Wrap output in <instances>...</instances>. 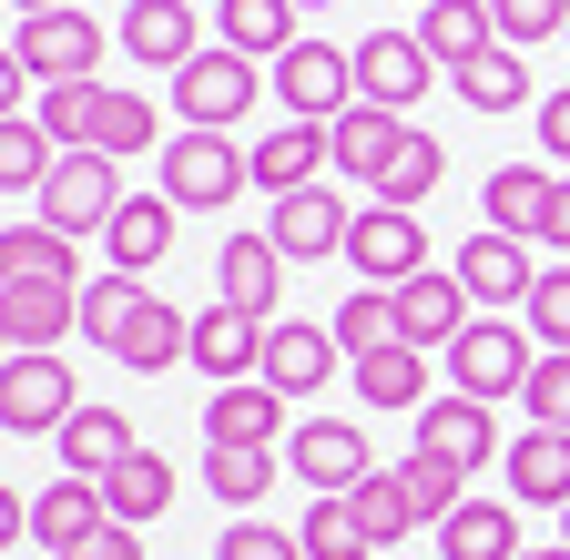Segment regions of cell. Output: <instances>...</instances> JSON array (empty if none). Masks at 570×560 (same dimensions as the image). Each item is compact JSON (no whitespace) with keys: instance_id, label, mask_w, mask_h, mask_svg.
Instances as JSON below:
<instances>
[{"instance_id":"cell-9","label":"cell","mask_w":570,"mask_h":560,"mask_svg":"<svg viewBox=\"0 0 570 560\" xmlns=\"http://www.w3.org/2000/svg\"><path fill=\"white\" fill-rule=\"evenodd\" d=\"M346 265L367 275V286H407V275H428V225L417 215H397V204H367L356 215V235H346Z\"/></svg>"},{"instance_id":"cell-23","label":"cell","mask_w":570,"mask_h":560,"mask_svg":"<svg viewBox=\"0 0 570 560\" xmlns=\"http://www.w3.org/2000/svg\"><path fill=\"white\" fill-rule=\"evenodd\" d=\"M214 31H225V51L265 61V72L306 41V31H296V0H214Z\"/></svg>"},{"instance_id":"cell-30","label":"cell","mask_w":570,"mask_h":560,"mask_svg":"<svg viewBox=\"0 0 570 560\" xmlns=\"http://www.w3.org/2000/svg\"><path fill=\"white\" fill-rule=\"evenodd\" d=\"M356 397L367 407H428V346H407V336H387V346H367L356 357Z\"/></svg>"},{"instance_id":"cell-27","label":"cell","mask_w":570,"mask_h":560,"mask_svg":"<svg viewBox=\"0 0 570 560\" xmlns=\"http://www.w3.org/2000/svg\"><path fill=\"white\" fill-rule=\"evenodd\" d=\"M132 449H142V439H132L122 407H71V417H61V469H71V479H112Z\"/></svg>"},{"instance_id":"cell-33","label":"cell","mask_w":570,"mask_h":560,"mask_svg":"<svg viewBox=\"0 0 570 560\" xmlns=\"http://www.w3.org/2000/svg\"><path fill=\"white\" fill-rule=\"evenodd\" d=\"M112 357H122L132 377H164V367H184V357H194V316H174V306L154 296V306H142V316L122 326V346H112Z\"/></svg>"},{"instance_id":"cell-12","label":"cell","mask_w":570,"mask_h":560,"mask_svg":"<svg viewBox=\"0 0 570 560\" xmlns=\"http://www.w3.org/2000/svg\"><path fill=\"white\" fill-rule=\"evenodd\" d=\"M417 459H449V469L479 479V469L499 459V417H489V397H459V387L428 397V407H417Z\"/></svg>"},{"instance_id":"cell-24","label":"cell","mask_w":570,"mask_h":560,"mask_svg":"<svg viewBox=\"0 0 570 560\" xmlns=\"http://www.w3.org/2000/svg\"><path fill=\"white\" fill-rule=\"evenodd\" d=\"M326 144H336V164H346L356 184H377V174L397 164V144H407V112L356 102V112H336V122H326Z\"/></svg>"},{"instance_id":"cell-53","label":"cell","mask_w":570,"mask_h":560,"mask_svg":"<svg viewBox=\"0 0 570 560\" xmlns=\"http://www.w3.org/2000/svg\"><path fill=\"white\" fill-rule=\"evenodd\" d=\"M530 560H570V550H530Z\"/></svg>"},{"instance_id":"cell-18","label":"cell","mask_w":570,"mask_h":560,"mask_svg":"<svg viewBox=\"0 0 570 560\" xmlns=\"http://www.w3.org/2000/svg\"><path fill=\"white\" fill-rule=\"evenodd\" d=\"M174 225H184L174 194H122V215L102 225V265H122V275L164 265V255H174Z\"/></svg>"},{"instance_id":"cell-10","label":"cell","mask_w":570,"mask_h":560,"mask_svg":"<svg viewBox=\"0 0 570 560\" xmlns=\"http://www.w3.org/2000/svg\"><path fill=\"white\" fill-rule=\"evenodd\" d=\"M428 82H439V61H428L417 31H367L356 41V102L407 112V102H428Z\"/></svg>"},{"instance_id":"cell-56","label":"cell","mask_w":570,"mask_h":560,"mask_svg":"<svg viewBox=\"0 0 570 560\" xmlns=\"http://www.w3.org/2000/svg\"><path fill=\"white\" fill-rule=\"evenodd\" d=\"M520 560H530V550H520Z\"/></svg>"},{"instance_id":"cell-55","label":"cell","mask_w":570,"mask_h":560,"mask_svg":"<svg viewBox=\"0 0 570 560\" xmlns=\"http://www.w3.org/2000/svg\"><path fill=\"white\" fill-rule=\"evenodd\" d=\"M417 11H428V0H417Z\"/></svg>"},{"instance_id":"cell-41","label":"cell","mask_w":570,"mask_h":560,"mask_svg":"<svg viewBox=\"0 0 570 560\" xmlns=\"http://www.w3.org/2000/svg\"><path fill=\"white\" fill-rule=\"evenodd\" d=\"M296 540H306V560H367V550H377L367 520H356V500H316V510L296 520Z\"/></svg>"},{"instance_id":"cell-15","label":"cell","mask_w":570,"mask_h":560,"mask_svg":"<svg viewBox=\"0 0 570 560\" xmlns=\"http://www.w3.org/2000/svg\"><path fill=\"white\" fill-rule=\"evenodd\" d=\"M285 407H296L285 387H265V377H225V387L204 397V439H214V449H275Z\"/></svg>"},{"instance_id":"cell-3","label":"cell","mask_w":570,"mask_h":560,"mask_svg":"<svg viewBox=\"0 0 570 560\" xmlns=\"http://www.w3.org/2000/svg\"><path fill=\"white\" fill-rule=\"evenodd\" d=\"M550 357V346L530 336V326H510V316H499V326H469L459 346H449V377H459V397H520L530 387V367Z\"/></svg>"},{"instance_id":"cell-26","label":"cell","mask_w":570,"mask_h":560,"mask_svg":"<svg viewBox=\"0 0 570 560\" xmlns=\"http://www.w3.org/2000/svg\"><path fill=\"white\" fill-rule=\"evenodd\" d=\"M336 326H275L265 336V387H285V397H316L326 377H336Z\"/></svg>"},{"instance_id":"cell-52","label":"cell","mask_w":570,"mask_h":560,"mask_svg":"<svg viewBox=\"0 0 570 560\" xmlns=\"http://www.w3.org/2000/svg\"><path fill=\"white\" fill-rule=\"evenodd\" d=\"M11 11H21V21H31V11H71V0H11Z\"/></svg>"},{"instance_id":"cell-5","label":"cell","mask_w":570,"mask_h":560,"mask_svg":"<svg viewBox=\"0 0 570 560\" xmlns=\"http://www.w3.org/2000/svg\"><path fill=\"white\" fill-rule=\"evenodd\" d=\"M275 102H285V122H336V112H356V51L296 41V51L275 61Z\"/></svg>"},{"instance_id":"cell-19","label":"cell","mask_w":570,"mask_h":560,"mask_svg":"<svg viewBox=\"0 0 570 560\" xmlns=\"http://www.w3.org/2000/svg\"><path fill=\"white\" fill-rule=\"evenodd\" d=\"M265 316H235V306H204L194 316V367L214 377V387H225V377H265Z\"/></svg>"},{"instance_id":"cell-54","label":"cell","mask_w":570,"mask_h":560,"mask_svg":"<svg viewBox=\"0 0 570 560\" xmlns=\"http://www.w3.org/2000/svg\"><path fill=\"white\" fill-rule=\"evenodd\" d=\"M560 550H570V510H560Z\"/></svg>"},{"instance_id":"cell-47","label":"cell","mask_w":570,"mask_h":560,"mask_svg":"<svg viewBox=\"0 0 570 560\" xmlns=\"http://www.w3.org/2000/svg\"><path fill=\"white\" fill-rule=\"evenodd\" d=\"M214 560H306V540L275 530V520H235L225 540H214Z\"/></svg>"},{"instance_id":"cell-1","label":"cell","mask_w":570,"mask_h":560,"mask_svg":"<svg viewBox=\"0 0 570 560\" xmlns=\"http://www.w3.org/2000/svg\"><path fill=\"white\" fill-rule=\"evenodd\" d=\"M265 102V61H245V51H194L184 72H174V112H184V132H235L245 112Z\"/></svg>"},{"instance_id":"cell-34","label":"cell","mask_w":570,"mask_h":560,"mask_svg":"<svg viewBox=\"0 0 570 560\" xmlns=\"http://www.w3.org/2000/svg\"><path fill=\"white\" fill-rule=\"evenodd\" d=\"M174 489H184V479H174V459L132 449V459L102 479V500H112V520H132V530H142V520H164V510H174Z\"/></svg>"},{"instance_id":"cell-45","label":"cell","mask_w":570,"mask_h":560,"mask_svg":"<svg viewBox=\"0 0 570 560\" xmlns=\"http://www.w3.org/2000/svg\"><path fill=\"white\" fill-rule=\"evenodd\" d=\"M397 469H407V500H417V520H449V510L469 500V469H449V459H417V449H407Z\"/></svg>"},{"instance_id":"cell-13","label":"cell","mask_w":570,"mask_h":560,"mask_svg":"<svg viewBox=\"0 0 570 560\" xmlns=\"http://www.w3.org/2000/svg\"><path fill=\"white\" fill-rule=\"evenodd\" d=\"M71 407H82V397H71V367L61 357H11V367H0V429H11V439H31V429L61 439Z\"/></svg>"},{"instance_id":"cell-51","label":"cell","mask_w":570,"mask_h":560,"mask_svg":"<svg viewBox=\"0 0 570 560\" xmlns=\"http://www.w3.org/2000/svg\"><path fill=\"white\" fill-rule=\"evenodd\" d=\"M540 245H570V184L550 194V225H540Z\"/></svg>"},{"instance_id":"cell-22","label":"cell","mask_w":570,"mask_h":560,"mask_svg":"<svg viewBox=\"0 0 570 560\" xmlns=\"http://www.w3.org/2000/svg\"><path fill=\"white\" fill-rule=\"evenodd\" d=\"M397 336H407V346H459V336H469V286H459V275H439V265L407 275V286H397Z\"/></svg>"},{"instance_id":"cell-6","label":"cell","mask_w":570,"mask_h":560,"mask_svg":"<svg viewBox=\"0 0 570 560\" xmlns=\"http://www.w3.org/2000/svg\"><path fill=\"white\" fill-rule=\"evenodd\" d=\"M112 215H122V164H112V154H61V174L41 184V225L102 235Z\"/></svg>"},{"instance_id":"cell-44","label":"cell","mask_w":570,"mask_h":560,"mask_svg":"<svg viewBox=\"0 0 570 560\" xmlns=\"http://www.w3.org/2000/svg\"><path fill=\"white\" fill-rule=\"evenodd\" d=\"M520 326H530V336L550 346V357H570V265H540V286H530Z\"/></svg>"},{"instance_id":"cell-38","label":"cell","mask_w":570,"mask_h":560,"mask_svg":"<svg viewBox=\"0 0 570 560\" xmlns=\"http://www.w3.org/2000/svg\"><path fill=\"white\" fill-rule=\"evenodd\" d=\"M204 489H214L225 510H255L265 489H275V449H214V439H204Z\"/></svg>"},{"instance_id":"cell-37","label":"cell","mask_w":570,"mask_h":560,"mask_svg":"<svg viewBox=\"0 0 570 560\" xmlns=\"http://www.w3.org/2000/svg\"><path fill=\"white\" fill-rule=\"evenodd\" d=\"M142 306H154V296H142V275H122V265H102V275H92V286H82V336H92V346H122V326H132Z\"/></svg>"},{"instance_id":"cell-4","label":"cell","mask_w":570,"mask_h":560,"mask_svg":"<svg viewBox=\"0 0 570 560\" xmlns=\"http://www.w3.org/2000/svg\"><path fill=\"white\" fill-rule=\"evenodd\" d=\"M11 61H21L31 82H92L102 72V21L92 11H31L11 31Z\"/></svg>"},{"instance_id":"cell-49","label":"cell","mask_w":570,"mask_h":560,"mask_svg":"<svg viewBox=\"0 0 570 560\" xmlns=\"http://www.w3.org/2000/svg\"><path fill=\"white\" fill-rule=\"evenodd\" d=\"M71 560H142V530H132V520H102V530L71 550Z\"/></svg>"},{"instance_id":"cell-32","label":"cell","mask_w":570,"mask_h":560,"mask_svg":"<svg viewBox=\"0 0 570 560\" xmlns=\"http://www.w3.org/2000/svg\"><path fill=\"white\" fill-rule=\"evenodd\" d=\"M316 164H336L326 122H285V132H265V144H255V184H265V194H306Z\"/></svg>"},{"instance_id":"cell-35","label":"cell","mask_w":570,"mask_h":560,"mask_svg":"<svg viewBox=\"0 0 570 560\" xmlns=\"http://www.w3.org/2000/svg\"><path fill=\"white\" fill-rule=\"evenodd\" d=\"M154 144H164V112L142 102V92H102V102H92V154L132 164V154H154Z\"/></svg>"},{"instance_id":"cell-25","label":"cell","mask_w":570,"mask_h":560,"mask_svg":"<svg viewBox=\"0 0 570 560\" xmlns=\"http://www.w3.org/2000/svg\"><path fill=\"white\" fill-rule=\"evenodd\" d=\"M417 41L439 72H469L479 51H499V21H489V0H428L417 11Z\"/></svg>"},{"instance_id":"cell-28","label":"cell","mask_w":570,"mask_h":560,"mask_svg":"<svg viewBox=\"0 0 570 560\" xmlns=\"http://www.w3.org/2000/svg\"><path fill=\"white\" fill-rule=\"evenodd\" d=\"M510 500H530V510H570V429H530V439H510Z\"/></svg>"},{"instance_id":"cell-50","label":"cell","mask_w":570,"mask_h":560,"mask_svg":"<svg viewBox=\"0 0 570 560\" xmlns=\"http://www.w3.org/2000/svg\"><path fill=\"white\" fill-rule=\"evenodd\" d=\"M540 154H550V164H570V82L540 102Z\"/></svg>"},{"instance_id":"cell-39","label":"cell","mask_w":570,"mask_h":560,"mask_svg":"<svg viewBox=\"0 0 570 560\" xmlns=\"http://www.w3.org/2000/svg\"><path fill=\"white\" fill-rule=\"evenodd\" d=\"M449 82H459V102H479V112H520V102H530V72H520V51H510V41L479 51L469 72H449Z\"/></svg>"},{"instance_id":"cell-21","label":"cell","mask_w":570,"mask_h":560,"mask_svg":"<svg viewBox=\"0 0 570 560\" xmlns=\"http://www.w3.org/2000/svg\"><path fill=\"white\" fill-rule=\"evenodd\" d=\"M550 194H560V174H550V164H499V174L479 184V204H489V235H520V245H540V225H550Z\"/></svg>"},{"instance_id":"cell-42","label":"cell","mask_w":570,"mask_h":560,"mask_svg":"<svg viewBox=\"0 0 570 560\" xmlns=\"http://www.w3.org/2000/svg\"><path fill=\"white\" fill-rule=\"evenodd\" d=\"M51 174H61L51 122H21V112H11V122H0V184L21 194V184H51Z\"/></svg>"},{"instance_id":"cell-11","label":"cell","mask_w":570,"mask_h":560,"mask_svg":"<svg viewBox=\"0 0 570 560\" xmlns=\"http://www.w3.org/2000/svg\"><path fill=\"white\" fill-rule=\"evenodd\" d=\"M449 275L469 286V306H499V316H520V306H530V286H540V255H530L520 235H469Z\"/></svg>"},{"instance_id":"cell-14","label":"cell","mask_w":570,"mask_h":560,"mask_svg":"<svg viewBox=\"0 0 570 560\" xmlns=\"http://www.w3.org/2000/svg\"><path fill=\"white\" fill-rule=\"evenodd\" d=\"M214 306H235V316H265L275 326V296H285V245L275 235H225L214 245Z\"/></svg>"},{"instance_id":"cell-46","label":"cell","mask_w":570,"mask_h":560,"mask_svg":"<svg viewBox=\"0 0 570 560\" xmlns=\"http://www.w3.org/2000/svg\"><path fill=\"white\" fill-rule=\"evenodd\" d=\"M489 21H499V41H570V0H489Z\"/></svg>"},{"instance_id":"cell-20","label":"cell","mask_w":570,"mask_h":560,"mask_svg":"<svg viewBox=\"0 0 570 560\" xmlns=\"http://www.w3.org/2000/svg\"><path fill=\"white\" fill-rule=\"evenodd\" d=\"M102 520H112L102 479H51V489H31V540H41V550H61V560L82 550Z\"/></svg>"},{"instance_id":"cell-7","label":"cell","mask_w":570,"mask_h":560,"mask_svg":"<svg viewBox=\"0 0 570 560\" xmlns=\"http://www.w3.org/2000/svg\"><path fill=\"white\" fill-rule=\"evenodd\" d=\"M285 469H296L316 500H346L356 479H377V459H367V429L356 417H306L296 439H285Z\"/></svg>"},{"instance_id":"cell-40","label":"cell","mask_w":570,"mask_h":560,"mask_svg":"<svg viewBox=\"0 0 570 560\" xmlns=\"http://www.w3.org/2000/svg\"><path fill=\"white\" fill-rule=\"evenodd\" d=\"M346 500H356V520H367V540H377V550L417 530V500H407V469H377V479H356Z\"/></svg>"},{"instance_id":"cell-36","label":"cell","mask_w":570,"mask_h":560,"mask_svg":"<svg viewBox=\"0 0 570 560\" xmlns=\"http://www.w3.org/2000/svg\"><path fill=\"white\" fill-rule=\"evenodd\" d=\"M439 174H449V154H439V132H417V122H407V144H397V164H387V174H377L367 194H377V204H397V215H417V204L439 194Z\"/></svg>"},{"instance_id":"cell-48","label":"cell","mask_w":570,"mask_h":560,"mask_svg":"<svg viewBox=\"0 0 570 560\" xmlns=\"http://www.w3.org/2000/svg\"><path fill=\"white\" fill-rule=\"evenodd\" d=\"M520 407H530V429H570V357H540L530 387H520Z\"/></svg>"},{"instance_id":"cell-16","label":"cell","mask_w":570,"mask_h":560,"mask_svg":"<svg viewBox=\"0 0 570 560\" xmlns=\"http://www.w3.org/2000/svg\"><path fill=\"white\" fill-rule=\"evenodd\" d=\"M265 235L285 245V265H316V255H346V235H356V215L326 194V184H306V194H275V215H265Z\"/></svg>"},{"instance_id":"cell-8","label":"cell","mask_w":570,"mask_h":560,"mask_svg":"<svg viewBox=\"0 0 570 560\" xmlns=\"http://www.w3.org/2000/svg\"><path fill=\"white\" fill-rule=\"evenodd\" d=\"M82 326V286H41V275H0V336L11 357H51Z\"/></svg>"},{"instance_id":"cell-2","label":"cell","mask_w":570,"mask_h":560,"mask_svg":"<svg viewBox=\"0 0 570 560\" xmlns=\"http://www.w3.org/2000/svg\"><path fill=\"white\" fill-rule=\"evenodd\" d=\"M245 184H255V154H235V132H174L164 144V194L184 215H225Z\"/></svg>"},{"instance_id":"cell-29","label":"cell","mask_w":570,"mask_h":560,"mask_svg":"<svg viewBox=\"0 0 570 560\" xmlns=\"http://www.w3.org/2000/svg\"><path fill=\"white\" fill-rule=\"evenodd\" d=\"M0 275H41V286H92L82 275V245H71L61 225H0Z\"/></svg>"},{"instance_id":"cell-17","label":"cell","mask_w":570,"mask_h":560,"mask_svg":"<svg viewBox=\"0 0 570 560\" xmlns=\"http://www.w3.org/2000/svg\"><path fill=\"white\" fill-rule=\"evenodd\" d=\"M112 41L142 61V72H184V61L204 51V21H194V0H132Z\"/></svg>"},{"instance_id":"cell-43","label":"cell","mask_w":570,"mask_h":560,"mask_svg":"<svg viewBox=\"0 0 570 560\" xmlns=\"http://www.w3.org/2000/svg\"><path fill=\"white\" fill-rule=\"evenodd\" d=\"M326 326H336V346H346V357H367V346H387V336H397V296H387V286H356Z\"/></svg>"},{"instance_id":"cell-31","label":"cell","mask_w":570,"mask_h":560,"mask_svg":"<svg viewBox=\"0 0 570 560\" xmlns=\"http://www.w3.org/2000/svg\"><path fill=\"white\" fill-rule=\"evenodd\" d=\"M439 560H520L510 500H459V510L439 520Z\"/></svg>"}]
</instances>
